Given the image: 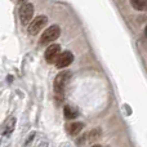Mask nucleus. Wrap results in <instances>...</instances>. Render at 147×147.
<instances>
[{"instance_id":"6","label":"nucleus","mask_w":147,"mask_h":147,"mask_svg":"<svg viewBox=\"0 0 147 147\" xmlns=\"http://www.w3.org/2000/svg\"><path fill=\"white\" fill-rule=\"evenodd\" d=\"M72 61H74V54L71 52L67 51V52H63V53L59 54L54 63H56L57 69H65V67L70 66V65L72 63Z\"/></svg>"},{"instance_id":"3","label":"nucleus","mask_w":147,"mask_h":147,"mask_svg":"<svg viewBox=\"0 0 147 147\" xmlns=\"http://www.w3.org/2000/svg\"><path fill=\"white\" fill-rule=\"evenodd\" d=\"M47 23H48L47 16H39V17H36L35 20H32L31 23L28 25V28H27L28 34H30V35H36V34H39V31L43 27H45Z\"/></svg>"},{"instance_id":"2","label":"nucleus","mask_w":147,"mask_h":147,"mask_svg":"<svg viewBox=\"0 0 147 147\" xmlns=\"http://www.w3.org/2000/svg\"><path fill=\"white\" fill-rule=\"evenodd\" d=\"M70 78H71V72L67 71V70H63L56 76L54 79V83H53V86H54V92L56 93H62L66 86V84L69 83Z\"/></svg>"},{"instance_id":"10","label":"nucleus","mask_w":147,"mask_h":147,"mask_svg":"<svg viewBox=\"0 0 147 147\" xmlns=\"http://www.w3.org/2000/svg\"><path fill=\"white\" fill-rule=\"evenodd\" d=\"M14 127H16V119H14V117H10V119L8 120L7 125H5L4 134L5 136H10V134H12V132L14 130Z\"/></svg>"},{"instance_id":"5","label":"nucleus","mask_w":147,"mask_h":147,"mask_svg":"<svg viewBox=\"0 0 147 147\" xmlns=\"http://www.w3.org/2000/svg\"><path fill=\"white\" fill-rule=\"evenodd\" d=\"M59 54H61V45L53 44V45H49L48 48H47L44 57H45V61L48 62V63H54Z\"/></svg>"},{"instance_id":"13","label":"nucleus","mask_w":147,"mask_h":147,"mask_svg":"<svg viewBox=\"0 0 147 147\" xmlns=\"http://www.w3.org/2000/svg\"><path fill=\"white\" fill-rule=\"evenodd\" d=\"M93 147H101V146H97V145H96V146H93Z\"/></svg>"},{"instance_id":"9","label":"nucleus","mask_w":147,"mask_h":147,"mask_svg":"<svg viewBox=\"0 0 147 147\" xmlns=\"http://www.w3.org/2000/svg\"><path fill=\"white\" fill-rule=\"evenodd\" d=\"M83 128H84L83 123H72V124H70V127H69V133L71 136H76L81 132Z\"/></svg>"},{"instance_id":"7","label":"nucleus","mask_w":147,"mask_h":147,"mask_svg":"<svg viewBox=\"0 0 147 147\" xmlns=\"http://www.w3.org/2000/svg\"><path fill=\"white\" fill-rule=\"evenodd\" d=\"M63 112H65V117H66V119H70V120L76 119L78 115H79L78 110H76L75 107H72V106H66L65 107V110H63Z\"/></svg>"},{"instance_id":"11","label":"nucleus","mask_w":147,"mask_h":147,"mask_svg":"<svg viewBox=\"0 0 147 147\" xmlns=\"http://www.w3.org/2000/svg\"><path fill=\"white\" fill-rule=\"evenodd\" d=\"M145 36H146V38H147V26H146V27H145Z\"/></svg>"},{"instance_id":"4","label":"nucleus","mask_w":147,"mask_h":147,"mask_svg":"<svg viewBox=\"0 0 147 147\" xmlns=\"http://www.w3.org/2000/svg\"><path fill=\"white\" fill-rule=\"evenodd\" d=\"M34 16V5L31 3H25L20 8V20L22 25H27Z\"/></svg>"},{"instance_id":"1","label":"nucleus","mask_w":147,"mask_h":147,"mask_svg":"<svg viewBox=\"0 0 147 147\" xmlns=\"http://www.w3.org/2000/svg\"><path fill=\"white\" fill-rule=\"evenodd\" d=\"M61 35V27L57 25H53L51 27H48L40 36V40H39V44L40 45H48V44L53 43L54 40L59 38Z\"/></svg>"},{"instance_id":"12","label":"nucleus","mask_w":147,"mask_h":147,"mask_svg":"<svg viewBox=\"0 0 147 147\" xmlns=\"http://www.w3.org/2000/svg\"><path fill=\"white\" fill-rule=\"evenodd\" d=\"M18 1H20V3H23V1H26V0H18Z\"/></svg>"},{"instance_id":"8","label":"nucleus","mask_w":147,"mask_h":147,"mask_svg":"<svg viewBox=\"0 0 147 147\" xmlns=\"http://www.w3.org/2000/svg\"><path fill=\"white\" fill-rule=\"evenodd\" d=\"M130 4L136 10H147V0H130Z\"/></svg>"}]
</instances>
